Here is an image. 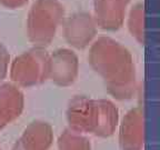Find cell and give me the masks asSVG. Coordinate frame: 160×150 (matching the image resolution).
Here are the masks:
<instances>
[{"label": "cell", "mask_w": 160, "mask_h": 150, "mask_svg": "<svg viewBox=\"0 0 160 150\" xmlns=\"http://www.w3.org/2000/svg\"><path fill=\"white\" fill-rule=\"evenodd\" d=\"M89 65L102 78L109 95L117 100H129L137 90L136 67L130 51L110 37H100L88 55Z\"/></svg>", "instance_id": "6da1fadb"}, {"label": "cell", "mask_w": 160, "mask_h": 150, "mask_svg": "<svg viewBox=\"0 0 160 150\" xmlns=\"http://www.w3.org/2000/svg\"><path fill=\"white\" fill-rule=\"evenodd\" d=\"M65 7L59 0H36L27 18V35L35 47L45 48L63 21Z\"/></svg>", "instance_id": "7a4b0ae2"}, {"label": "cell", "mask_w": 160, "mask_h": 150, "mask_svg": "<svg viewBox=\"0 0 160 150\" xmlns=\"http://www.w3.org/2000/svg\"><path fill=\"white\" fill-rule=\"evenodd\" d=\"M50 55L45 48L33 47L17 56L10 66V78L20 87H35L49 76Z\"/></svg>", "instance_id": "3957f363"}, {"label": "cell", "mask_w": 160, "mask_h": 150, "mask_svg": "<svg viewBox=\"0 0 160 150\" xmlns=\"http://www.w3.org/2000/svg\"><path fill=\"white\" fill-rule=\"evenodd\" d=\"M66 118L69 129L78 133H92L97 119V103L87 96H75L69 100Z\"/></svg>", "instance_id": "277c9868"}, {"label": "cell", "mask_w": 160, "mask_h": 150, "mask_svg": "<svg viewBox=\"0 0 160 150\" xmlns=\"http://www.w3.org/2000/svg\"><path fill=\"white\" fill-rule=\"evenodd\" d=\"M63 37L68 45L76 49H85L97 35V25L93 16L78 11L63 20Z\"/></svg>", "instance_id": "5b68a950"}, {"label": "cell", "mask_w": 160, "mask_h": 150, "mask_svg": "<svg viewBox=\"0 0 160 150\" xmlns=\"http://www.w3.org/2000/svg\"><path fill=\"white\" fill-rule=\"evenodd\" d=\"M79 72V59L75 51L67 48L55 50L49 57V76L55 85L68 87L72 85Z\"/></svg>", "instance_id": "8992f818"}, {"label": "cell", "mask_w": 160, "mask_h": 150, "mask_svg": "<svg viewBox=\"0 0 160 150\" xmlns=\"http://www.w3.org/2000/svg\"><path fill=\"white\" fill-rule=\"evenodd\" d=\"M120 150H142L145 146V119L140 107L130 109L119 128Z\"/></svg>", "instance_id": "52a82bcc"}, {"label": "cell", "mask_w": 160, "mask_h": 150, "mask_svg": "<svg viewBox=\"0 0 160 150\" xmlns=\"http://www.w3.org/2000/svg\"><path fill=\"white\" fill-rule=\"evenodd\" d=\"M129 2L130 0H93V19L97 27L108 31L120 29Z\"/></svg>", "instance_id": "ba28073f"}, {"label": "cell", "mask_w": 160, "mask_h": 150, "mask_svg": "<svg viewBox=\"0 0 160 150\" xmlns=\"http://www.w3.org/2000/svg\"><path fill=\"white\" fill-rule=\"evenodd\" d=\"M53 142V130L50 123L35 120L26 127L11 150H49Z\"/></svg>", "instance_id": "9c48e42d"}, {"label": "cell", "mask_w": 160, "mask_h": 150, "mask_svg": "<svg viewBox=\"0 0 160 150\" xmlns=\"http://www.w3.org/2000/svg\"><path fill=\"white\" fill-rule=\"evenodd\" d=\"M25 97L18 86L6 82L0 85V126L5 128L22 113Z\"/></svg>", "instance_id": "30bf717a"}, {"label": "cell", "mask_w": 160, "mask_h": 150, "mask_svg": "<svg viewBox=\"0 0 160 150\" xmlns=\"http://www.w3.org/2000/svg\"><path fill=\"white\" fill-rule=\"evenodd\" d=\"M97 119L92 135L100 138H108L115 133L119 122V110L112 101L108 99H98Z\"/></svg>", "instance_id": "8fae6325"}, {"label": "cell", "mask_w": 160, "mask_h": 150, "mask_svg": "<svg viewBox=\"0 0 160 150\" xmlns=\"http://www.w3.org/2000/svg\"><path fill=\"white\" fill-rule=\"evenodd\" d=\"M58 150H91L89 139L82 133L75 132L72 130H63L58 138Z\"/></svg>", "instance_id": "7c38bea8"}, {"label": "cell", "mask_w": 160, "mask_h": 150, "mask_svg": "<svg viewBox=\"0 0 160 150\" xmlns=\"http://www.w3.org/2000/svg\"><path fill=\"white\" fill-rule=\"evenodd\" d=\"M128 29L140 45L145 43V8L142 3L135 5L128 17Z\"/></svg>", "instance_id": "4fadbf2b"}, {"label": "cell", "mask_w": 160, "mask_h": 150, "mask_svg": "<svg viewBox=\"0 0 160 150\" xmlns=\"http://www.w3.org/2000/svg\"><path fill=\"white\" fill-rule=\"evenodd\" d=\"M10 62V55L3 43L0 42V81L6 78Z\"/></svg>", "instance_id": "5bb4252c"}, {"label": "cell", "mask_w": 160, "mask_h": 150, "mask_svg": "<svg viewBox=\"0 0 160 150\" xmlns=\"http://www.w3.org/2000/svg\"><path fill=\"white\" fill-rule=\"evenodd\" d=\"M28 2V0H0V3L9 9H16V8L22 7Z\"/></svg>", "instance_id": "9a60e30c"}, {"label": "cell", "mask_w": 160, "mask_h": 150, "mask_svg": "<svg viewBox=\"0 0 160 150\" xmlns=\"http://www.w3.org/2000/svg\"><path fill=\"white\" fill-rule=\"evenodd\" d=\"M1 129H2V128H1V126H0V130H1Z\"/></svg>", "instance_id": "2e32d148"}, {"label": "cell", "mask_w": 160, "mask_h": 150, "mask_svg": "<svg viewBox=\"0 0 160 150\" xmlns=\"http://www.w3.org/2000/svg\"><path fill=\"white\" fill-rule=\"evenodd\" d=\"M0 150H2V149H1V147H0Z\"/></svg>", "instance_id": "e0dca14e"}]
</instances>
